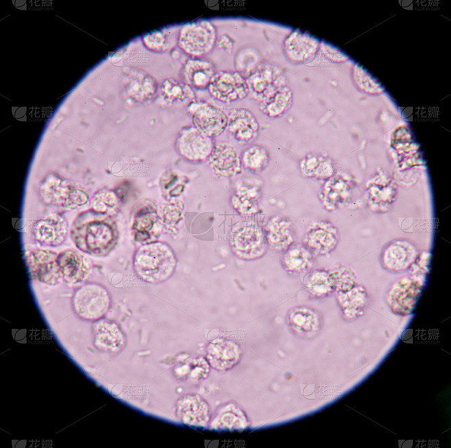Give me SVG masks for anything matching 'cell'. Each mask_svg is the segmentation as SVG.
<instances>
[{"mask_svg": "<svg viewBox=\"0 0 451 448\" xmlns=\"http://www.w3.org/2000/svg\"><path fill=\"white\" fill-rule=\"evenodd\" d=\"M228 131L240 144L245 145L254 140L259 133V123L254 114L248 109H232L228 114Z\"/></svg>", "mask_w": 451, "mask_h": 448, "instance_id": "cell-19", "label": "cell"}, {"mask_svg": "<svg viewBox=\"0 0 451 448\" xmlns=\"http://www.w3.org/2000/svg\"><path fill=\"white\" fill-rule=\"evenodd\" d=\"M425 281L411 275L398 279L387 293V301L396 314L405 315L411 313L418 300Z\"/></svg>", "mask_w": 451, "mask_h": 448, "instance_id": "cell-7", "label": "cell"}, {"mask_svg": "<svg viewBox=\"0 0 451 448\" xmlns=\"http://www.w3.org/2000/svg\"><path fill=\"white\" fill-rule=\"evenodd\" d=\"M292 327L303 336H310L319 329L320 320L318 314L308 308H297L289 316Z\"/></svg>", "mask_w": 451, "mask_h": 448, "instance_id": "cell-34", "label": "cell"}, {"mask_svg": "<svg viewBox=\"0 0 451 448\" xmlns=\"http://www.w3.org/2000/svg\"><path fill=\"white\" fill-rule=\"evenodd\" d=\"M292 102L293 92L286 85L258 102V108L265 116L273 119L283 116L291 107Z\"/></svg>", "mask_w": 451, "mask_h": 448, "instance_id": "cell-29", "label": "cell"}, {"mask_svg": "<svg viewBox=\"0 0 451 448\" xmlns=\"http://www.w3.org/2000/svg\"><path fill=\"white\" fill-rule=\"evenodd\" d=\"M214 145L212 138L204 134L193 125L183 127L175 140L178 153L184 159L193 163L208 160Z\"/></svg>", "mask_w": 451, "mask_h": 448, "instance_id": "cell-6", "label": "cell"}, {"mask_svg": "<svg viewBox=\"0 0 451 448\" xmlns=\"http://www.w3.org/2000/svg\"><path fill=\"white\" fill-rule=\"evenodd\" d=\"M208 89L214 99L224 103L243 99L249 95L246 79L237 71L216 72Z\"/></svg>", "mask_w": 451, "mask_h": 448, "instance_id": "cell-8", "label": "cell"}, {"mask_svg": "<svg viewBox=\"0 0 451 448\" xmlns=\"http://www.w3.org/2000/svg\"><path fill=\"white\" fill-rule=\"evenodd\" d=\"M267 238L269 244L276 249L288 248L294 238L291 221L281 216L273 218L267 227Z\"/></svg>", "mask_w": 451, "mask_h": 448, "instance_id": "cell-30", "label": "cell"}, {"mask_svg": "<svg viewBox=\"0 0 451 448\" xmlns=\"http://www.w3.org/2000/svg\"><path fill=\"white\" fill-rule=\"evenodd\" d=\"M300 171L310 178L326 180L335 174L332 160L324 155L309 153L300 162Z\"/></svg>", "mask_w": 451, "mask_h": 448, "instance_id": "cell-28", "label": "cell"}, {"mask_svg": "<svg viewBox=\"0 0 451 448\" xmlns=\"http://www.w3.org/2000/svg\"><path fill=\"white\" fill-rule=\"evenodd\" d=\"M93 345L100 351L110 354L119 353L126 344V336L115 321L100 319L93 326Z\"/></svg>", "mask_w": 451, "mask_h": 448, "instance_id": "cell-16", "label": "cell"}, {"mask_svg": "<svg viewBox=\"0 0 451 448\" xmlns=\"http://www.w3.org/2000/svg\"><path fill=\"white\" fill-rule=\"evenodd\" d=\"M157 83L151 76L139 73L132 77L127 92L134 101H145L151 99L157 92Z\"/></svg>", "mask_w": 451, "mask_h": 448, "instance_id": "cell-36", "label": "cell"}, {"mask_svg": "<svg viewBox=\"0 0 451 448\" xmlns=\"http://www.w3.org/2000/svg\"><path fill=\"white\" fill-rule=\"evenodd\" d=\"M247 426L248 420L245 412L232 402L219 408L210 423L211 429L218 431L241 430Z\"/></svg>", "mask_w": 451, "mask_h": 448, "instance_id": "cell-26", "label": "cell"}, {"mask_svg": "<svg viewBox=\"0 0 451 448\" xmlns=\"http://www.w3.org/2000/svg\"><path fill=\"white\" fill-rule=\"evenodd\" d=\"M339 241L337 229L330 222L319 221L309 226L304 238V247L313 255H325L334 249Z\"/></svg>", "mask_w": 451, "mask_h": 448, "instance_id": "cell-14", "label": "cell"}, {"mask_svg": "<svg viewBox=\"0 0 451 448\" xmlns=\"http://www.w3.org/2000/svg\"><path fill=\"white\" fill-rule=\"evenodd\" d=\"M215 64L204 58H191L182 65L180 76L182 82L197 89L208 88L216 73Z\"/></svg>", "mask_w": 451, "mask_h": 448, "instance_id": "cell-22", "label": "cell"}, {"mask_svg": "<svg viewBox=\"0 0 451 448\" xmlns=\"http://www.w3.org/2000/svg\"><path fill=\"white\" fill-rule=\"evenodd\" d=\"M181 202L176 201L166 205L162 210V221L166 225H173L179 221L181 214Z\"/></svg>", "mask_w": 451, "mask_h": 448, "instance_id": "cell-45", "label": "cell"}, {"mask_svg": "<svg viewBox=\"0 0 451 448\" xmlns=\"http://www.w3.org/2000/svg\"><path fill=\"white\" fill-rule=\"evenodd\" d=\"M330 273L334 289L341 293L348 291L356 285V277L348 267H341Z\"/></svg>", "mask_w": 451, "mask_h": 448, "instance_id": "cell-40", "label": "cell"}, {"mask_svg": "<svg viewBox=\"0 0 451 448\" xmlns=\"http://www.w3.org/2000/svg\"><path fill=\"white\" fill-rule=\"evenodd\" d=\"M304 284L311 294L317 297H324L334 290L330 273L324 271L310 273L306 276Z\"/></svg>", "mask_w": 451, "mask_h": 448, "instance_id": "cell-38", "label": "cell"}, {"mask_svg": "<svg viewBox=\"0 0 451 448\" xmlns=\"http://www.w3.org/2000/svg\"><path fill=\"white\" fill-rule=\"evenodd\" d=\"M396 195V187L382 171L378 172L367 182L365 199L374 212H385L389 210L395 201Z\"/></svg>", "mask_w": 451, "mask_h": 448, "instance_id": "cell-13", "label": "cell"}, {"mask_svg": "<svg viewBox=\"0 0 451 448\" xmlns=\"http://www.w3.org/2000/svg\"><path fill=\"white\" fill-rule=\"evenodd\" d=\"M77 316L84 321H97L103 318L111 305L109 291L103 285L90 282L80 286L71 300Z\"/></svg>", "mask_w": 451, "mask_h": 448, "instance_id": "cell-3", "label": "cell"}, {"mask_svg": "<svg viewBox=\"0 0 451 448\" xmlns=\"http://www.w3.org/2000/svg\"><path fill=\"white\" fill-rule=\"evenodd\" d=\"M89 199L88 195L84 190L71 188L65 197L62 206L69 209H76L85 205Z\"/></svg>", "mask_w": 451, "mask_h": 448, "instance_id": "cell-44", "label": "cell"}, {"mask_svg": "<svg viewBox=\"0 0 451 448\" xmlns=\"http://www.w3.org/2000/svg\"><path fill=\"white\" fill-rule=\"evenodd\" d=\"M285 262L291 271L296 273L305 272L313 266V254L304 246L296 245L287 252Z\"/></svg>", "mask_w": 451, "mask_h": 448, "instance_id": "cell-37", "label": "cell"}, {"mask_svg": "<svg viewBox=\"0 0 451 448\" xmlns=\"http://www.w3.org/2000/svg\"><path fill=\"white\" fill-rule=\"evenodd\" d=\"M242 352L235 343L223 338L211 342L206 349V360L209 365L218 371H228L236 365Z\"/></svg>", "mask_w": 451, "mask_h": 448, "instance_id": "cell-21", "label": "cell"}, {"mask_svg": "<svg viewBox=\"0 0 451 448\" xmlns=\"http://www.w3.org/2000/svg\"><path fill=\"white\" fill-rule=\"evenodd\" d=\"M242 168L253 174L264 171L270 162V154L267 149L259 144H252L241 153Z\"/></svg>", "mask_w": 451, "mask_h": 448, "instance_id": "cell-31", "label": "cell"}, {"mask_svg": "<svg viewBox=\"0 0 451 448\" xmlns=\"http://www.w3.org/2000/svg\"><path fill=\"white\" fill-rule=\"evenodd\" d=\"M367 295L361 285H356L350 290L341 293L339 299L347 317H358L366 306Z\"/></svg>", "mask_w": 451, "mask_h": 448, "instance_id": "cell-33", "label": "cell"}, {"mask_svg": "<svg viewBox=\"0 0 451 448\" xmlns=\"http://www.w3.org/2000/svg\"><path fill=\"white\" fill-rule=\"evenodd\" d=\"M231 242L233 248L243 255L259 253L265 247L262 230L252 222L245 223L235 229Z\"/></svg>", "mask_w": 451, "mask_h": 448, "instance_id": "cell-23", "label": "cell"}, {"mask_svg": "<svg viewBox=\"0 0 451 448\" xmlns=\"http://www.w3.org/2000/svg\"><path fill=\"white\" fill-rule=\"evenodd\" d=\"M262 62L260 54L255 49L246 48L236 56L235 68L243 75H249ZM246 75V76H247Z\"/></svg>", "mask_w": 451, "mask_h": 448, "instance_id": "cell-39", "label": "cell"}, {"mask_svg": "<svg viewBox=\"0 0 451 448\" xmlns=\"http://www.w3.org/2000/svg\"><path fill=\"white\" fill-rule=\"evenodd\" d=\"M62 277L70 284H75L86 281L93 269L89 258L80 252L68 249L58 255Z\"/></svg>", "mask_w": 451, "mask_h": 448, "instance_id": "cell-20", "label": "cell"}, {"mask_svg": "<svg viewBox=\"0 0 451 448\" xmlns=\"http://www.w3.org/2000/svg\"><path fill=\"white\" fill-rule=\"evenodd\" d=\"M176 263V256L171 247L159 241L144 244L133 258L136 275L149 284H158L169 279L175 271Z\"/></svg>", "mask_w": 451, "mask_h": 448, "instance_id": "cell-2", "label": "cell"}, {"mask_svg": "<svg viewBox=\"0 0 451 448\" xmlns=\"http://www.w3.org/2000/svg\"><path fill=\"white\" fill-rule=\"evenodd\" d=\"M175 414L182 423L193 427H207L210 419L209 405L197 394L180 397L176 403Z\"/></svg>", "mask_w": 451, "mask_h": 448, "instance_id": "cell-12", "label": "cell"}, {"mask_svg": "<svg viewBox=\"0 0 451 448\" xmlns=\"http://www.w3.org/2000/svg\"><path fill=\"white\" fill-rule=\"evenodd\" d=\"M118 197L111 190H102L95 194L93 198V210L99 214H107L118 205Z\"/></svg>", "mask_w": 451, "mask_h": 448, "instance_id": "cell-41", "label": "cell"}, {"mask_svg": "<svg viewBox=\"0 0 451 448\" xmlns=\"http://www.w3.org/2000/svg\"><path fill=\"white\" fill-rule=\"evenodd\" d=\"M245 79L249 95L258 102L287 85L284 71L275 63L267 61H262Z\"/></svg>", "mask_w": 451, "mask_h": 448, "instance_id": "cell-5", "label": "cell"}, {"mask_svg": "<svg viewBox=\"0 0 451 448\" xmlns=\"http://www.w3.org/2000/svg\"><path fill=\"white\" fill-rule=\"evenodd\" d=\"M193 104L192 122L195 127L212 139L224 132L228 123V116L224 110L208 103Z\"/></svg>", "mask_w": 451, "mask_h": 448, "instance_id": "cell-10", "label": "cell"}, {"mask_svg": "<svg viewBox=\"0 0 451 448\" xmlns=\"http://www.w3.org/2000/svg\"><path fill=\"white\" fill-rule=\"evenodd\" d=\"M27 263L35 279L50 286L58 284L62 274L56 253L45 249L34 250L28 256Z\"/></svg>", "mask_w": 451, "mask_h": 448, "instance_id": "cell-15", "label": "cell"}, {"mask_svg": "<svg viewBox=\"0 0 451 448\" xmlns=\"http://www.w3.org/2000/svg\"><path fill=\"white\" fill-rule=\"evenodd\" d=\"M143 41L149 50L156 53L165 51L169 46L166 35L159 30L147 34L143 36Z\"/></svg>", "mask_w": 451, "mask_h": 448, "instance_id": "cell-42", "label": "cell"}, {"mask_svg": "<svg viewBox=\"0 0 451 448\" xmlns=\"http://www.w3.org/2000/svg\"><path fill=\"white\" fill-rule=\"evenodd\" d=\"M71 188L66 181L55 175H48L42 182L40 193L44 201L49 204H62Z\"/></svg>", "mask_w": 451, "mask_h": 448, "instance_id": "cell-32", "label": "cell"}, {"mask_svg": "<svg viewBox=\"0 0 451 448\" xmlns=\"http://www.w3.org/2000/svg\"><path fill=\"white\" fill-rule=\"evenodd\" d=\"M160 225L154 207L149 204L141 207L136 213L132 224L135 238L140 242H151V238L159 233Z\"/></svg>", "mask_w": 451, "mask_h": 448, "instance_id": "cell-27", "label": "cell"}, {"mask_svg": "<svg viewBox=\"0 0 451 448\" xmlns=\"http://www.w3.org/2000/svg\"><path fill=\"white\" fill-rule=\"evenodd\" d=\"M352 176L345 172L337 173L326 179L319 191V199L328 211L345 206L350 200L354 188Z\"/></svg>", "mask_w": 451, "mask_h": 448, "instance_id": "cell-9", "label": "cell"}, {"mask_svg": "<svg viewBox=\"0 0 451 448\" xmlns=\"http://www.w3.org/2000/svg\"><path fill=\"white\" fill-rule=\"evenodd\" d=\"M217 40L215 25L208 20H197L184 25L178 37V45L191 58H203L210 53Z\"/></svg>", "mask_w": 451, "mask_h": 448, "instance_id": "cell-4", "label": "cell"}, {"mask_svg": "<svg viewBox=\"0 0 451 448\" xmlns=\"http://www.w3.org/2000/svg\"><path fill=\"white\" fill-rule=\"evenodd\" d=\"M418 256L416 247L409 240L396 239L382 249L380 262L389 272L400 273L408 269Z\"/></svg>", "mask_w": 451, "mask_h": 448, "instance_id": "cell-11", "label": "cell"}, {"mask_svg": "<svg viewBox=\"0 0 451 448\" xmlns=\"http://www.w3.org/2000/svg\"><path fill=\"white\" fill-rule=\"evenodd\" d=\"M67 231V221L57 214L38 219L32 229L34 239L41 245L47 247L62 245L66 238Z\"/></svg>", "mask_w": 451, "mask_h": 448, "instance_id": "cell-18", "label": "cell"}, {"mask_svg": "<svg viewBox=\"0 0 451 448\" xmlns=\"http://www.w3.org/2000/svg\"><path fill=\"white\" fill-rule=\"evenodd\" d=\"M263 181L256 177L243 178L234 186L232 203L241 213L256 211L261 195Z\"/></svg>", "mask_w": 451, "mask_h": 448, "instance_id": "cell-24", "label": "cell"}, {"mask_svg": "<svg viewBox=\"0 0 451 448\" xmlns=\"http://www.w3.org/2000/svg\"><path fill=\"white\" fill-rule=\"evenodd\" d=\"M208 162L215 174L221 177H233L242 171L240 155L227 142L215 143Z\"/></svg>", "mask_w": 451, "mask_h": 448, "instance_id": "cell-17", "label": "cell"}, {"mask_svg": "<svg viewBox=\"0 0 451 448\" xmlns=\"http://www.w3.org/2000/svg\"><path fill=\"white\" fill-rule=\"evenodd\" d=\"M318 40L300 29L291 32L283 42L287 57L295 62H302L311 58L317 49Z\"/></svg>", "mask_w": 451, "mask_h": 448, "instance_id": "cell-25", "label": "cell"}, {"mask_svg": "<svg viewBox=\"0 0 451 448\" xmlns=\"http://www.w3.org/2000/svg\"><path fill=\"white\" fill-rule=\"evenodd\" d=\"M430 254L427 252L418 256L414 262L408 269L410 275L426 282V276L429 272Z\"/></svg>", "mask_w": 451, "mask_h": 448, "instance_id": "cell-43", "label": "cell"}, {"mask_svg": "<svg viewBox=\"0 0 451 448\" xmlns=\"http://www.w3.org/2000/svg\"><path fill=\"white\" fill-rule=\"evenodd\" d=\"M93 209L81 213L71 227V238L78 249L93 255L103 256L115 245L117 233L114 226Z\"/></svg>", "mask_w": 451, "mask_h": 448, "instance_id": "cell-1", "label": "cell"}, {"mask_svg": "<svg viewBox=\"0 0 451 448\" xmlns=\"http://www.w3.org/2000/svg\"><path fill=\"white\" fill-rule=\"evenodd\" d=\"M162 99L167 103H174L193 100L195 92L190 86L173 78L164 79L160 87Z\"/></svg>", "mask_w": 451, "mask_h": 448, "instance_id": "cell-35", "label": "cell"}]
</instances>
